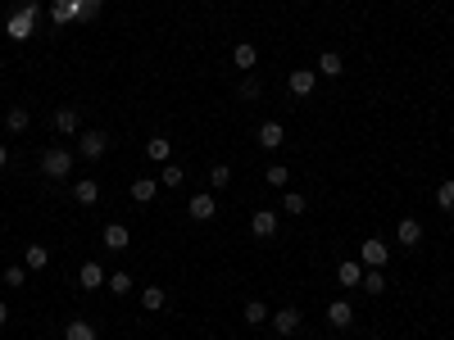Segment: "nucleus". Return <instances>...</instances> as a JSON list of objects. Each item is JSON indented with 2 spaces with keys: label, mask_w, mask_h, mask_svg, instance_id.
<instances>
[{
  "label": "nucleus",
  "mask_w": 454,
  "mask_h": 340,
  "mask_svg": "<svg viewBox=\"0 0 454 340\" xmlns=\"http://www.w3.org/2000/svg\"><path fill=\"white\" fill-rule=\"evenodd\" d=\"M141 304L150 309V313H159V309L168 304V290H164V286H145V290H141Z\"/></svg>",
  "instance_id": "22"
},
{
  "label": "nucleus",
  "mask_w": 454,
  "mask_h": 340,
  "mask_svg": "<svg viewBox=\"0 0 454 340\" xmlns=\"http://www.w3.org/2000/svg\"><path fill=\"white\" fill-rule=\"evenodd\" d=\"M327 322H332L336 331H346V326L354 322V309H350V299H332V304H327Z\"/></svg>",
  "instance_id": "9"
},
{
  "label": "nucleus",
  "mask_w": 454,
  "mask_h": 340,
  "mask_svg": "<svg viewBox=\"0 0 454 340\" xmlns=\"http://www.w3.org/2000/svg\"><path fill=\"white\" fill-rule=\"evenodd\" d=\"M5 282H9V286H28V268H23V263H14V268H5Z\"/></svg>",
  "instance_id": "33"
},
{
  "label": "nucleus",
  "mask_w": 454,
  "mask_h": 340,
  "mask_svg": "<svg viewBox=\"0 0 454 340\" xmlns=\"http://www.w3.org/2000/svg\"><path fill=\"white\" fill-rule=\"evenodd\" d=\"M73 164H78V159H73V150H64V145H51V150L41 154V173L51 181H64L73 173Z\"/></svg>",
  "instance_id": "1"
},
{
  "label": "nucleus",
  "mask_w": 454,
  "mask_h": 340,
  "mask_svg": "<svg viewBox=\"0 0 454 340\" xmlns=\"http://www.w3.org/2000/svg\"><path fill=\"white\" fill-rule=\"evenodd\" d=\"M132 200H137V204H150V200H155V177H137V181H132Z\"/></svg>",
  "instance_id": "25"
},
{
  "label": "nucleus",
  "mask_w": 454,
  "mask_h": 340,
  "mask_svg": "<svg viewBox=\"0 0 454 340\" xmlns=\"http://www.w3.org/2000/svg\"><path fill=\"white\" fill-rule=\"evenodd\" d=\"M282 209H287V213H304V209H309V204H304V196H300V191H287V196H282Z\"/></svg>",
  "instance_id": "30"
},
{
  "label": "nucleus",
  "mask_w": 454,
  "mask_h": 340,
  "mask_svg": "<svg viewBox=\"0 0 454 340\" xmlns=\"http://www.w3.org/2000/svg\"><path fill=\"white\" fill-rule=\"evenodd\" d=\"M9 164V150H5V145H0V168H5Z\"/></svg>",
  "instance_id": "36"
},
{
  "label": "nucleus",
  "mask_w": 454,
  "mask_h": 340,
  "mask_svg": "<svg viewBox=\"0 0 454 340\" xmlns=\"http://www.w3.org/2000/svg\"><path fill=\"white\" fill-rule=\"evenodd\" d=\"M241 318H245V322H250V326H264V322H273V313H268V309L259 304V299H250V304H245V309H241Z\"/></svg>",
  "instance_id": "23"
},
{
  "label": "nucleus",
  "mask_w": 454,
  "mask_h": 340,
  "mask_svg": "<svg viewBox=\"0 0 454 340\" xmlns=\"http://www.w3.org/2000/svg\"><path fill=\"white\" fill-rule=\"evenodd\" d=\"M78 150H82V159H100V154L109 150V137H105V132H82Z\"/></svg>",
  "instance_id": "6"
},
{
  "label": "nucleus",
  "mask_w": 454,
  "mask_h": 340,
  "mask_svg": "<svg viewBox=\"0 0 454 340\" xmlns=\"http://www.w3.org/2000/svg\"><path fill=\"white\" fill-rule=\"evenodd\" d=\"M182 177H187V173H182L177 164H164V168H159V181H164V186H182Z\"/></svg>",
  "instance_id": "32"
},
{
  "label": "nucleus",
  "mask_w": 454,
  "mask_h": 340,
  "mask_svg": "<svg viewBox=\"0 0 454 340\" xmlns=\"http://www.w3.org/2000/svg\"><path fill=\"white\" fill-rule=\"evenodd\" d=\"M436 204H440L445 213H454V177H445V181L436 186Z\"/></svg>",
  "instance_id": "27"
},
{
  "label": "nucleus",
  "mask_w": 454,
  "mask_h": 340,
  "mask_svg": "<svg viewBox=\"0 0 454 340\" xmlns=\"http://www.w3.org/2000/svg\"><path fill=\"white\" fill-rule=\"evenodd\" d=\"M254 95H259V82L245 78V82H241V100H254Z\"/></svg>",
  "instance_id": "34"
},
{
  "label": "nucleus",
  "mask_w": 454,
  "mask_h": 340,
  "mask_svg": "<svg viewBox=\"0 0 454 340\" xmlns=\"http://www.w3.org/2000/svg\"><path fill=\"white\" fill-rule=\"evenodd\" d=\"M396 240H400V245H418V240H423V223H418V218H400V223H396Z\"/></svg>",
  "instance_id": "10"
},
{
  "label": "nucleus",
  "mask_w": 454,
  "mask_h": 340,
  "mask_svg": "<svg viewBox=\"0 0 454 340\" xmlns=\"http://www.w3.org/2000/svg\"><path fill=\"white\" fill-rule=\"evenodd\" d=\"M287 87H291V95H300V100H304V95H314V87H318V73L314 68H296L287 78Z\"/></svg>",
  "instance_id": "5"
},
{
  "label": "nucleus",
  "mask_w": 454,
  "mask_h": 340,
  "mask_svg": "<svg viewBox=\"0 0 454 340\" xmlns=\"http://www.w3.org/2000/svg\"><path fill=\"white\" fill-rule=\"evenodd\" d=\"M64 340H100V331H96L87 318H73V322L64 326Z\"/></svg>",
  "instance_id": "16"
},
{
  "label": "nucleus",
  "mask_w": 454,
  "mask_h": 340,
  "mask_svg": "<svg viewBox=\"0 0 454 340\" xmlns=\"http://www.w3.org/2000/svg\"><path fill=\"white\" fill-rule=\"evenodd\" d=\"M100 240H105V250H114V254H123L132 245V232L123 223H105V232H100Z\"/></svg>",
  "instance_id": "4"
},
{
  "label": "nucleus",
  "mask_w": 454,
  "mask_h": 340,
  "mask_svg": "<svg viewBox=\"0 0 454 340\" xmlns=\"http://www.w3.org/2000/svg\"><path fill=\"white\" fill-rule=\"evenodd\" d=\"M105 286L114 290V295H128V290H132V277L118 268V272H109V277H105Z\"/></svg>",
  "instance_id": "28"
},
{
  "label": "nucleus",
  "mask_w": 454,
  "mask_h": 340,
  "mask_svg": "<svg viewBox=\"0 0 454 340\" xmlns=\"http://www.w3.org/2000/svg\"><path fill=\"white\" fill-rule=\"evenodd\" d=\"M214 213H218V204H214L210 191H205V196H191V218H195V223H210Z\"/></svg>",
  "instance_id": "13"
},
{
  "label": "nucleus",
  "mask_w": 454,
  "mask_h": 340,
  "mask_svg": "<svg viewBox=\"0 0 454 340\" xmlns=\"http://www.w3.org/2000/svg\"><path fill=\"white\" fill-rule=\"evenodd\" d=\"M28 123H32V114H28L23 105H14V109L5 114V127H9V132H28Z\"/></svg>",
  "instance_id": "24"
},
{
  "label": "nucleus",
  "mask_w": 454,
  "mask_h": 340,
  "mask_svg": "<svg viewBox=\"0 0 454 340\" xmlns=\"http://www.w3.org/2000/svg\"><path fill=\"white\" fill-rule=\"evenodd\" d=\"M368 295H382L386 290V277H382V268H363V282H359Z\"/></svg>",
  "instance_id": "26"
},
{
  "label": "nucleus",
  "mask_w": 454,
  "mask_h": 340,
  "mask_svg": "<svg viewBox=\"0 0 454 340\" xmlns=\"http://www.w3.org/2000/svg\"><path fill=\"white\" fill-rule=\"evenodd\" d=\"M55 132H64V137H78L82 132V118H78V109H55Z\"/></svg>",
  "instance_id": "11"
},
{
  "label": "nucleus",
  "mask_w": 454,
  "mask_h": 340,
  "mask_svg": "<svg viewBox=\"0 0 454 340\" xmlns=\"http://www.w3.org/2000/svg\"><path fill=\"white\" fill-rule=\"evenodd\" d=\"M46 263H51V250H46V245H28V250H23V268H28V272H41Z\"/></svg>",
  "instance_id": "17"
},
{
  "label": "nucleus",
  "mask_w": 454,
  "mask_h": 340,
  "mask_svg": "<svg viewBox=\"0 0 454 340\" xmlns=\"http://www.w3.org/2000/svg\"><path fill=\"white\" fill-rule=\"evenodd\" d=\"M273 331L277 336H296L300 331V309H277L273 313Z\"/></svg>",
  "instance_id": "8"
},
{
  "label": "nucleus",
  "mask_w": 454,
  "mask_h": 340,
  "mask_svg": "<svg viewBox=\"0 0 454 340\" xmlns=\"http://www.w3.org/2000/svg\"><path fill=\"white\" fill-rule=\"evenodd\" d=\"M232 64H237L241 73H250L254 64H259V51H254V46H250V41H241V46H237V51H232Z\"/></svg>",
  "instance_id": "18"
},
{
  "label": "nucleus",
  "mask_w": 454,
  "mask_h": 340,
  "mask_svg": "<svg viewBox=\"0 0 454 340\" xmlns=\"http://www.w3.org/2000/svg\"><path fill=\"white\" fill-rule=\"evenodd\" d=\"M282 141H287V127H282V123H264L259 127V145H264V150H277Z\"/></svg>",
  "instance_id": "19"
},
{
  "label": "nucleus",
  "mask_w": 454,
  "mask_h": 340,
  "mask_svg": "<svg viewBox=\"0 0 454 340\" xmlns=\"http://www.w3.org/2000/svg\"><path fill=\"white\" fill-rule=\"evenodd\" d=\"M145 154H150V164H168V159H173V141H168V137H150V141H145Z\"/></svg>",
  "instance_id": "12"
},
{
  "label": "nucleus",
  "mask_w": 454,
  "mask_h": 340,
  "mask_svg": "<svg viewBox=\"0 0 454 340\" xmlns=\"http://www.w3.org/2000/svg\"><path fill=\"white\" fill-rule=\"evenodd\" d=\"M336 282H341V286H359V282H363V263H359V259L336 263Z\"/></svg>",
  "instance_id": "14"
},
{
  "label": "nucleus",
  "mask_w": 454,
  "mask_h": 340,
  "mask_svg": "<svg viewBox=\"0 0 454 340\" xmlns=\"http://www.w3.org/2000/svg\"><path fill=\"white\" fill-rule=\"evenodd\" d=\"M9 36H14V41H28L32 36V28H36V14H28V9H19V14H9Z\"/></svg>",
  "instance_id": "7"
},
{
  "label": "nucleus",
  "mask_w": 454,
  "mask_h": 340,
  "mask_svg": "<svg viewBox=\"0 0 454 340\" xmlns=\"http://www.w3.org/2000/svg\"><path fill=\"white\" fill-rule=\"evenodd\" d=\"M227 181H232V168H227V164H214V168H210V191H223Z\"/></svg>",
  "instance_id": "29"
},
{
  "label": "nucleus",
  "mask_w": 454,
  "mask_h": 340,
  "mask_svg": "<svg viewBox=\"0 0 454 340\" xmlns=\"http://www.w3.org/2000/svg\"><path fill=\"white\" fill-rule=\"evenodd\" d=\"M341 68H346V64H341V55H336V51H323L314 73H323V78H341Z\"/></svg>",
  "instance_id": "20"
},
{
  "label": "nucleus",
  "mask_w": 454,
  "mask_h": 340,
  "mask_svg": "<svg viewBox=\"0 0 454 340\" xmlns=\"http://www.w3.org/2000/svg\"><path fill=\"white\" fill-rule=\"evenodd\" d=\"M386 259H391V245H386V240H363V245H359V263H363V268H386Z\"/></svg>",
  "instance_id": "2"
},
{
  "label": "nucleus",
  "mask_w": 454,
  "mask_h": 340,
  "mask_svg": "<svg viewBox=\"0 0 454 340\" xmlns=\"http://www.w3.org/2000/svg\"><path fill=\"white\" fill-rule=\"evenodd\" d=\"M73 200H78V204H96V200H100V186H96L91 177H82L78 186H73Z\"/></svg>",
  "instance_id": "21"
},
{
  "label": "nucleus",
  "mask_w": 454,
  "mask_h": 340,
  "mask_svg": "<svg viewBox=\"0 0 454 340\" xmlns=\"http://www.w3.org/2000/svg\"><path fill=\"white\" fill-rule=\"evenodd\" d=\"M250 232L259 240H273L277 236V209H254L250 213Z\"/></svg>",
  "instance_id": "3"
},
{
  "label": "nucleus",
  "mask_w": 454,
  "mask_h": 340,
  "mask_svg": "<svg viewBox=\"0 0 454 340\" xmlns=\"http://www.w3.org/2000/svg\"><path fill=\"white\" fill-rule=\"evenodd\" d=\"M264 177H268V186H287L291 168H287V164H273V168H264Z\"/></svg>",
  "instance_id": "31"
},
{
  "label": "nucleus",
  "mask_w": 454,
  "mask_h": 340,
  "mask_svg": "<svg viewBox=\"0 0 454 340\" xmlns=\"http://www.w3.org/2000/svg\"><path fill=\"white\" fill-rule=\"evenodd\" d=\"M78 286H82V290H100V286H105V268H100V263H82Z\"/></svg>",
  "instance_id": "15"
},
{
  "label": "nucleus",
  "mask_w": 454,
  "mask_h": 340,
  "mask_svg": "<svg viewBox=\"0 0 454 340\" xmlns=\"http://www.w3.org/2000/svg\"><path fill=\"white\" fill-rule=\"evenodd\" d=\"M9 322V309H5V299H0V326H5Z\"/></svg>",
  "instance_id": "35"
}]
</instances>
